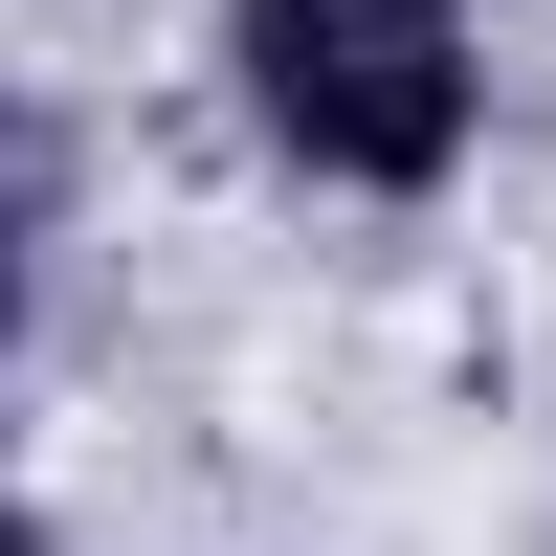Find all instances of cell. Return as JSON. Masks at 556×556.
<instances>
[{
    "mask_svg": "<svg viewBox=\"0 0 556 556\" xmlns=\"http://www.w3.org/2000/svg\"><path fill=\"white\" fill-rule=\"evenodd\" d=\"M223 67H245L267 156L356 178V201H424L468 156V0H223Z\"/></svg>",
    "mask_w": 556,
    "mask_h": 556,
    "instance_id": "1",
    "label": "cell"
},
{
    "mask_svg": "<svg viewBox=\"0 0 556 556\" xmlns=\"http://www.w3.org/2000/svg\"><path fill=\"white\" fill-rule=\"evenodd\" d=\"M0 312H23V134H0Z\"/></svg>",
    "mask_w": 556,
    "mask_h": 556,
    "instance_id": "2",
    "label": "cell"
},
{
    "mask_svg": "<svg viewBox=\"0 0 556 556\" xmlns=\"http://www.w3.org/2000/svg\"><path fill=\"white\" fill-rule=\"evenodd\" d=\"M0 556H45V534H23V513H0Z\"/></svg>",
    "mask_w": 556,
    "mask_h": 556,
    "instance_id": "3",
    "label": "cell"
}]
</instances>
